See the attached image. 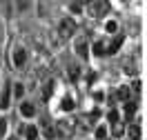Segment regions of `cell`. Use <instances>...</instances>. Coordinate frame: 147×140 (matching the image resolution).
<instances>
[{
	"label": "cell",
	"mask_w": 147,
	"mask_h": 140,
	"mask_svg": "<svg viewBox=\"0 0 147 140\" xmlns=\"http://www.w3.org/2000/svg\"><path fill=\"white\" fill-rule=\"evenodd\" d=\"M107 118H109L111 125H114V122H118V111H116V109H111V111L107 113Z\"/></svg>",
	"instance_id": "19"
},
{
	"label": "cell",
	"mask_w": 147,
	"mask_h": 140,
	"mask_svg": "<svg viewBox=\"0 0 147 140\" xmlns=\"http://www.w3.org/2000/svg\"><path fill=\"white\" fill-rule=\"evenodd\" d=\"M107 11H109V2L107 0H94L89 5V16H94V18H100Z\"/></svg>",
	"instance_id": "2"
},
{
	"label": "cell",
	"mask_w": 147,
	"mask_h": 140,
	"mask_svg": "<svg viewBox=\"0 0 147 140\" xmlns=\"http://www.w3.org/2000/svg\"><path fill=\"white\" fill-rule=\"evenodd\" d=\"M134 111H136V104L134 102H125V116H127V118H131V116H134Z\"/></svg>",
	"instance_id": "15"
},
{
	"label": "cell",
	"mask_w": 147,
	"mask_h": 140,
	"mask_svg": "<svg viewBox=\"0 0 147 140\" xmlns=\"http://www.w3.org/2000/svg\"><path fill=\"white\" fill-rule=\"evenodd\" d=\"M129 93H131V89H129V87H120L116 96H118L120 100H129Z\"/></svg>",
	"instance_id": "12"
},
{
	"label": "cell",
	"mask_w": 147,
	"mask_h": 140,
	"mask_svg": "<svg viewBox=\"0 0 147 140\" xmlns=\"http://www.w3.org/2000/svg\"><path fill=\"white\" fill-rule=\"evenodd\" d=\"M105 29H107V31H109V33H114V31H116V29H118V25H116V22H114V20H109V22H107V25H105Z\"/></svg>",
	"instance_id": "20"
},
{
	"label": "cell",
	"mask_w": 147,
	"mask_h": 140,
	"mask_svg": "<svg viewBox=\"0 0 147 140\" xmlns=\"http://www.w3.org/2000/svg\"><path fill=\"white\" fill-rule=\"evenodd\" d=\"M71 11L78 13V11H80V2H71Z\"/></svg>",
	"instance_id": "24"
},
{
	"label": "cell",
	"mask_w": 147,
	"mask_h": 140,
	"mask_svg": "<svg viewBox=\"0 0 147 140\" xmlns=\"http://www.w3.org/2000/svg\"><path fill=\"white\" fill-rule=\"evenodd\" d=\"M13 93H16V98H22V93H25V87H22V84H13Z\"/></svg>",
	"instance_id": "18"
},
{
	"label": "cell",
	"mask_w": 147,
	"mask_h": 140,
	"mask_svg": "<svg viewBox=\"0 0 147 140\" xmlns=\"http://www.w3.org/2000/svg\"><path fill=\"white\" fill-rule=\"evenodd\" d=\"M5 131H7V120H5V118H0V138L5 136Z\"/></svg>",
	"instance_id": "22"
},
{
	"label": "cell",
	"mask_w": 147,
	"mask_h": 140,
	"mask_svg": "<svg viewBox=\"0 0 147 140\" xmlns=\"http://www.w3.org/2000/svg\"><path fill=\"white\" fill-rule=\"evenodd\" d=\"M123 133V125L120 122H114V136H120Z\"/></svg>",
	"instance_id": "23"
},
{
	"label": "cell",
	"mask_w": 147,
	"mask_h": 140,
	"mask_svg": "<svg viewBox=\"0 0 147 140\" xmlns=\"http://www.w3.org/2000/svg\"><path fill=\"white\" fill-rule=\"evenodd\" d=\"M9 140H18V138H9Z\"/></svg>",
	"instance_id": "27"
},
{
	"label": "cell",
	"mask_w": 147,
	"mask_h": 140,
	"mask_svg": "<svg viewBox=\"0 0 147 140\" xmlns=\"http://www.w3.org/2000/svg\"><path fill=\"white\" fill-rule=\"evenodd\" d=\"M123 40H125L123 36H116V38H114V42L107 47V51H105V54H116V51L120 49V45H123Z\"/></svg>",
	"instance_id": "9"
},
{
	"label": "cell",
	"mask_w": 147,
	"mask_h": 140,
	"mask_svg": "<svg viewBox=\"0 0 147 140\" xmlns=\"http://www.w3.org/2000/svg\"><path fill=\"white\" fill-rule=\"evenodd\" d=\"M11 84H5V91L0 93V109H7L9 107V96H11Z\"/></svg>",
	"instance_id": "5"
},
{
	"label": "cell",
	"mask_w": 147,
	"mask_h": 140,
	"mask_svg": "<svg viewBox=\"0 0 147 140\" xmlns=\"http://www.w3.org/2000/svg\"><path fill=\"white\" fill-rule=\"evenodd\" d=\"M85 2H94V0H85Z\"/></svg>",
	"instance_id": "26"
},
{
	"label": "cell",
	"mask_w": 147,
	"mask_h": 140,
	"mask_svg": "<svg viewBox=\"0 0 147 140\" xmlns=\"http://www.w3.org/2000/svg\"><path fill=\"white\" fill-rule=\"evenodd\" d=\"M25 136H27V140H36L38 138V129L36 127H27V129H25Z\"/></svg>",
	"instance_id": "13"
},
{
	"label": "cell",
	"mask_w": 147,
	"mask_h": 140,
	"mask_svg": "<svg viewBox=\"0 0 147 140\" xmlns=\"http://www.w3.org/2000/svg\"><path fill=\"white\" fill-rule=\"evenodd\" d=\"M131 89H134L136 93H140V89H143V84H140V82H134V87H131Z\"/></svg>",
	"instance_id": "25"
},
{
	"label": "cell",
	"mask_w": 147,
	"mask_h": 140,
	"mask_svg": "<svg viewBox=\"0 0 147 140\" xmlns=\"http://www.w3.org/2000/svg\"><path fill=\"white\" fill-rule=\"evenodd\" d=\"M76 33V22L71 18H63L58 22V40L65 42V40H69V38Z\"/></svg>",
	"instance_id": "1"
},
{
	"label": "cell",
	"mask_w": 147,
	"mask_h": 140,
	"mask_svg": "<svg viewBox=\"0 0 147 140\" xmlns=\"http://www.w3.org/2000/svg\"><path fill=\"white\" fill-rule=\"evenodd\" d=\"M25 62H27V51H25L22 47H18V49L13 51V65H16V69H22Z\"/></svg>",
	"instance_id": "3"
},
{
	"label": "cell",
	"mask_w": 147,
	"mask_h": 140,
	"mask_svg": "<svg viewBox=\"0 0 147 140\" xmlns=\"http://www.w3.org/2000/svg\"><path fill=\"white\" fill-rule=\"evenodd\" d=\"M58 131L65 133V136H69V133L74 131V122L71 120H60V122H58Z\"/></svg>",
	"instance_id": "6"
},
{
	"label": "cell",
	"mask_w": 147,
	"mask_h": 140,
	"mask_svg": "<svg viewBox=\"0 0 147 140\" xmlns=\"http://www.w3.org/2000/svg\"><path fill=\"white\" fill-rule=\"evenodd\" d=\"M92 51L96 54V56H102V54H105V45H102V42H94Z\"/></svg>",
	"instance_id": "16"
},
{
	"label": "cell",
	"mask_w": 147,
	"mask_h": 140,
	"mask_svg": "<svg viewBox=\"0 0 147 140\" xmlns=\"http://www.w3.org/2000/svg\"><path fill=\"white\" fill-rule=\"evenodd\" d=\"M40 129H42V133H45L47 140H51L56 136V129L51 127V122H49V120H42V122H40Z\"/></svg>",
	"instance_id": "4"
},
{
	"label": "cell",
	"mask_w": 147,
	"mask_h": 140,
	"mask_svg": "<svg viewBox=\"0 0 147 140\" xmlns=\"http://www.w3.org/2000/svg\"><path fill=\"white\" fill-rule=\"evenodd\" d=\"M51 91H54V80H47L45 87H42V98L49 100V98H51Z\"/></svg>",
	"instance_id": "10"
},
{
	"label": "cell",
	"mask_w": 147,
	"mask_h": 140,
	"mask_svg": "<svg viewBox=\"0 0 147 140\" xmlns=\"http://www.w3.org/2000/svg\"><path fill=\"white\" fill-rule=\"evenodd\" d=\"M76 51H78L80 58H89V47H87L85 40H78V42H76Z\"/></svg>",
	"instance_id": "7"
},
{
	"label": "cell",
	"mask_w": 147,
	"mask_h": 140,
	"mask_svg": "<svg viewBox=\"0 0 147 140\" xmlns=\"http://www.w3.org/2000/svg\"><path fill=\"white\" fill-rule=\"evenodd\" d=\"M60 107H63L65 111H71V109H74V100L67 96V98H63V104H60Z\"/></svg>",
	"instance_id": "17"
},
{
	"label": "cell",
	"mask_w": 147,
	"mask_h": 140,
	"mask_svg": "<svg viewBox=\"0 0 147 140\" xmlns=\"http://www.w3.org/2000/svg\"><path fill=\"white\" fill-rule=\"evenodd\" d=\"M105 136H107V129H105V127H98V129H96V138L102 140Z\"/></svg>",
	"instance_id": "21"
},
{
	"label": "cell",
	"mask_w": 147,
	"mask_h": 140,
	"mask_svg": "<svg viewBox=\"0 0 147 140\" xmlns=\"http://www.w3.org/2000/svg\"><path fill=\"white\" fill-rule=\"evenodd\" d=\"M20 113H22L25 118H31V116L36 113V107H34L31 102H22L20 104Z\"/></svg>",
	"instance_id": "8"
},
{
	"label": "cell",
	"mask_w": 147,
	"mask_h": 140,
	"mask_svg": "<svg viewBox=\"0 0 147 140\" xmlns=\"http://www.w3.org/2000/svg\"><path fill=\"white\" fill-rule=\"evenodd\" d=\"M69 78H71L74 82H76V80H78V78H80V67H69Z\"/></svg>",
	"instance_id": "14"
},
{
	"label": "cell",
	"mask_w": 147,
	"mask_h": 140,
	"mask_svg": "<svg viewBox=\"0 0 147 140\" xmlns=\"http://www.w3.org/2000/svg\"><path fill=\"white\" fill-rule=\"evenodd\" d=\"M127 133H129V138H131V140H138V138H140V127H138V125H131V127L127 129Z\"/></svg>",
	"instance_id": "11"
}]
</instances>
